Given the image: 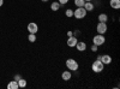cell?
Listing matches in <instances>:
<instances>
[{"mask_svg":"<svg viewBox=\"0 0 120 89\" xmlns=\"http://www.w3.org/2000/svg\"><path fill=\"white\" fill-rule=\"evenodd\" d=\"M84 4H85L84 0H75V5H76L77 7H83Z\"/></svg>","mask_w":120,"mask_h":89,"instance_id":"obj_18","label":"cell"},{"mask_svg":"<svg viewBox=\"0 0 120 89\" xmlns=\"http://www.w3.org/2000/svg\"><path fill=\"white\" fill-rule=\"evenodd\" d=\"M105 42H106V37L102 34H96L93 37V43L96 45V46H102Z\"/></svg>","mask_w":120,"mask_h":89,"instance_id":"obj_4","label":"cell"},{"mask_svg":"<svg viewBox=\"0 0 120 89\" xmlns=\"http://www.w3.org/2000/svg\"><path fill=\"white\" fill-rule=\"evenodd\" d=\"M71 77H72V74H71V71H64L63 74H61V78L64 81H70L71 80Z\"/></svg>","mask_w":120,"mask_h":89,"instance_id":"obj_12","label":"cell"},{"mask_svg":"<svg viewBox=\"0 0 120 89\" xmlns=\"http://www.w3.org/2000/svg\"><path fill=\"white\" fill-rule=\"evenodd\" d=\"M17 83H18V87H19V88H25V87H26V81L24 80V78H21V80H18Z\"/></svg>","mask_w":120,"mask_h":89,"instance_id":"obj_16","label":"cell"},{"mask_svg":"<svg viewBox=\"0 0 120 89\" xmlns=\"http://www.w3.org/2000/svg\"><path fill=\"white\" fill-rule=\"evenodd\" d=\"M67 36H68V37H70V36H73V31L68 30V31H67Z\"/></svg>","mask_w":120,"mask_h":89,"instance_id":"obj_24","label":"cell"},{"mask_svg":"<svg viewBox=\"0 0 120 89\" xmlns=\"http://www.w3.org/2000/svg\"><path fill=\"white\" fill-rule=\"evenodd\" d=\"M77 48V51L78 52H85V49H86V43L84 41H78L77 45L75 46Z\"/></svg>","mask_w":120,"mask_h":89,"instance_id":"obj_7","label":"cell"},{"mask_svg":"<svg viewBox=\"0 0 120 89\" xmlns=\"http://www.w3.org/2000/svg\"><path fill=\"white\" fill-rule=\"evenodd\" d=\"M60 7H61V6H60V4L58 1H53L51 4V10H52V11H58Z\"/></svg>","mask_w":120,"mask_h":89,"instance_id":"obj_15","label":"cell"},{"mask_svg":"<svg viewBox=\"0 0 120 89\" xmlns=\"http://www.w3.org/2000/svg\"><path fill=\"white\" fill-rule=\"evenodd\" d=\"M91 70L95 72V74H100V72H102L105 70V65L101 60H98V59H96V60L91 65Z\"/></svg>","mask_w":120,"mask_h":89,"instance_id":"obj_1","label":"cell"},{"mask_svg":"<svg viewBox=\"0 0 120 89\" xmlns=\"http://www.w3.org/2000/svg\"><path fill=\"white\" fill-rule=\"evenodd\" d=\"M42 3H47V1H49V0H41Z\"/></svg>","mask_w":120,"mask_h":89,"instance_id":"obj_26","label":"cell"},{"mask_svg":"<svg viewBox=\"0 0 120 89\" xmlns=\"http://www.w3.org/2000/svg\"><path fill=\"white\" fill-rule=\"evenodd\" d=\"M65 16L68 17V18L73 17V10H72V8H67L66 11H65Z\"/></svg>","mask_w":120,"mask_h":89,"instance_id":"obj_17","label":"cell"},{"mask_svg":"<svg viewBox=\"0 0 120 89\" xmlns=\"http://www.w3.org/2000/svg\"><path fill=\"white\" fill-rule=\"evenodd\" d=\"M86 13L88 12H86V10L84 7H77L73 11V17L77 18V19H82V18H84L86 16Z\"/></svg>","mask_w":120,"mask_h":89,"instance_id":"obj_3","label":"cell"},{"mask_svg":"<svg viewBox=\"0 0 120 89\" xmlns=\"http://www.w3.org/2000/svg\"><path fill=\"white\" fill-rule=\"evenodd\" d=\"M65 65H66V67H67V70H70V71H77L78 67H79L78 62H76L75 59H72V58L67 59L66 63H65Z\"/></svg>","mask_w":120,"mask_h":89,"instance_id":"obj_2","label":"cell"},{"mask_svg":"<svg viewBox=\"0 0 120 89\" xmlns=\"http://www.w3.org/2000/svg\"><path fill=\"white\" fill-rule=\"evenodd\" d=\"M109 5H111V7L114 8V10H119L120 8V0H111Z\"/></svg>","mask_w":120,"mask_h":89,"instance_id":"obj_11","label":"cell"},{"mask_svg":"<svg viewBox=\"0 0 120 89\" xmlns=\"http://www.w3.org/2000/svg\"><path fill=\"white\" fill-rule=\"evenodd\" d=\"M19 87H18V83H17V81H11V82H8V84H7V89H18Z\"/></svg>","mask_w":120,"mask_h":89,"instance_id":"obj_13","label":"cell"},{"mask_svg":"<svg viewBox=\"0 0 120 89\" xmlns=\"http://www.w3.org/2000/svg\"><path fill=\"white\" fill-rule=\"evenodd\" d=\"M100 60L103 63V65H108V64H111V63H112V57H111V55H108V54H103V55H101Z\"/></svg>","mask_w":120,"mask_h":89,"instance_id":"obj_8","label":"cell"},{"mask_svg":"<svg viewBox=\"0 0 120 89\" xmlns=\"http://www.w3.org/2000/svg\"><path fill=\"white\" fill-rule=\"evenodd\" d=\"M83 7L86 10V12H90V11H93V10L95 8V5L91 1H85V4H84Z\"/></svg>","mask_w":120,"mask_h":89,"instance_id":"obj_10","label":"cell"},{"mask_svg":"<svg viewBox=\"0 0 120 89\" xmlns=\"http://www.w3.org/2000/svg\"><path fill=\"white\" fill-rule=\"evenodd\" d=\"M108 21V16L106 13H100L98 15V22H101V23H107Z\"/></svg>","mask_w":120,"mask_h":89,"instance_id":"obj_14","label":"cell"},{"mask_svg":"<svg viewBox=\"0 0 120 89\" xmlns=\"http://www.w3.org/2000/svg\"><path fill=\"white\" fill-rule=\"evenodd\" d=\"M79 34H81V30H78V29H76V30L73 31V36H76V37H77Z\"/></svg>","mask_w":120,"mask_h":89,"instance_id":"obj_22","label":"cell"},{"mask_svg":"<svg viewBox=\"0 0 120 89\" xmlns=\"http://www.w3.org/2000/svg\"><path fill=\"white\" fill-rule=\"evenodd\" d=\"M28 40H29V42H35L36 41V34H29Z\"/></svg>","mask_w":120,"mask_h":89,"instance_id":"obj_19","label":"cell"},{"mask_svg":"<svg viewBox=\"0 0 120 89\" xmlns=\"http://www.w3.org/2000/svg\"><path fill=\"white\" fill-rule=\"evenodd\" d=\"M90 49H91V52H97L98 51V46H96V45H91V47H90Z\"/></svg>","mask_w":120,"mask_h":89,"instance_id":"obj_20","label":"cell"},{"mask_svg":"<svg viewBox=\"0 0 120 89\" xmlns=\"http://www.w3.org/2000/svg\"><path fill=\"white\" fill-rule=\"evenodd\" d=\"M21 78H22V77H21V75H15L13 80H15V81H18V80H21Z\"/></svg>","mask_w":120,"mask_h":89,"instance_id":"obj_23","label":"cell"},{"mask_svg":"<svg viewBox=\"0 0 120 89\" xmlns=\"http://www.w3.org/2000/svg\"><path fill=\"white\" fill-rule=\"evenodd\" d=\"M84 1H93V0H84Z\"/></svg>","mask_w":120,"mask_h":89,"instance_id":"obj_27","label":"cell"},{"mask_svg":"<svg viewBox=\"0 0 120 89\" xmlns=\"http://www.w3.org/2000/svg\"><path fill=\"white\" fill-rule=\"evenodd\" d=\"M4 5V0H0V7H1Z\"/></svg>","mask_w":120,"mask_h":89,"instance_id":"obj_25","label":"cell"},{"mask_svg":"<svg viewBox=\"0 0 120 89\" xmlns=\"http://www.w3.org/2000/svg\"><path fill=\"white\" fill-rule=\"evenodd\" d=\"M108 30V27H107V23H101V22H98L97 27H96V31L97 34H102L105 35Z\"/></svg>","mask_w":120,"mask_h":89,"instance_id":"obj_5","label":"cell"},{"mask_svg":"<svg viewBox=\"0 0 120 89\" xmlns=\"http://www.w3.org/2000/svg\"><path fill=\"white\" fill-rule=\"evenodd\" d=\"M26 29H28L29 34H36V33L38 31V25H37L35 22H30V23L28 24Z\"/></svg>","mask_w":120,"mask_h":89,"instance_id":"obj_6","label":"cell"},{"mask_svg":"<svg viewBox=\"0 0 120 89\" xmlns=\"http://www.w3.org/2000/svg\"><path fill=\"white\" fill-rule=\"evenodd\" d=\"M68 1H70V0H58V3L60 4V6H64V5H66Z\"/></svg>","mask_w":120,"mask_h":89,"instance_id":"obj_21","label":"cell"},{"mask_svg":"<svg viewBox=\"0 0 120 89\" xmlns=\"http://www.w3.org/2000/svg\"><path fill=\"white\" fill-rule=\"evenodd\" d=\"M77 42H78V39L76 37V36H70L68 39H67V46L68 47H75L76 45H77Z\"/></svg>","mask_w":120,"mask_h":89,"instance_id":"obj_9","label":"cell"}]
</instances>
